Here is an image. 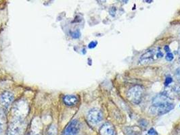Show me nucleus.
Masks as SVG:
<instances>
[{
	"label": "nucleus",
	"mask_w": 180,
	"mask_h": 135,
	"mask_svg": "<svg viewBox=\"0 0 180 135\" xmlns=\"http://www.w3.org/2000/svg\"><path fill=\"white\" fill-rule=\"evenodd\" d=\"M63 101L66 105L69 107H73L77 105L79 101V99L78 97L76 95H67L64 97Z\"/></svg>",
	"instance_id": "9"
},
{
	"label": "nucleus",
	"mask_w": 180,
	"mask_h": 135,
	"mask_svg": "<svg viewBox=\"0 0 180 135\" xmlns=\"http://www.w3.org/2000/svg\"><path fill=\"white\" fill-rule=\"evenodd\" d=\"M71 36H72L73 38H75V39H77V38H79L80 36L79 30H76V31L73 32L72 34H71Z\"/></svg>",
	"instance_id": "13"
},
{
	"label": "nucleus",
	"mask_w": 180,
	"mask_h": 135,
	"mask_svg": "<svg viewBox=\"0 0 180 135\" xmlns=\"http://www.w3.org/2000/svg\"><path fill=\"white\" fill-rule=\"evenodd\" d=\"M87 118L88 122L91 124L96 125L102 120V113L100 109L93 108L89 111Z\"/></svg>",
	"instance_id": "5"
},
{
	"label": "nucleus",
	"mask_w": 180,
	"mask_h": 135,
	"mask_svg": "<svg viewBox=\"0 0 180 135\" xmlns=\"http://www.w3.org/2000/svg\"><path fill=\"white\" fill-rule=\"evenodd\" d=\"M165 58H166V60H167V61H172L173 60V55L172 53H167L166 57H165Z\"/></svg>",
	"instance_id": "12"
},
{
	"label": "nucleus",
	"mask_w": 180,
	"mask_h": 135,
	"mask_svg": "<svg viewBox=\"0 0 180 135\" xmlns=\"http://www.w3.org/2000/svg\"><path fill=\"white\" fill-rule=\"evenodd\" d=\"M79 128L80 126L78 120H73L66 127L63 135H77L79 131Z\"/></svg>",
	"instance_id": "6"
},
{
	"label": "nucleus",
	"mask_w": 180,
	"mask_h": 135,
	"mask_svg": "<svg viewBox=\"0 0 180 135\" xmlns=\"http://www.w3.org/2000/svg\"><path fill=\"white\" fill-rule=\"evenodd\" d=\"M97 44H98V42L97 41H91V43H89V45H88V47H89V48L90 49H92V48H94V47H95V46H96Z\"/></svg>",
	"instance_id": "14"
},
{
	"label": "nucleus",
	"mask_w": 180,
	"mask_h": 135,
	"mask_svg": "<svg viewBox=\"0 0 180 135\" xmlns=\"http://www.w3.org/2000/svg\"><path fill=\"white\" fill-rule=\"evenodd\" d=\"M3 114L0 112V134L2 132L3 129V124H4V119H3Z\"/></svg>",
	"instance_id": "10"
},
{
	"label": "nucleus",
	"mask_w": 180,
	"mask_h": 135,
	"mask_svg": "<svg viewBox=\"0 0 180 135\" xmlns=\"http://www.w3.org/2000/svg\"><path fill=\"white\" fill-rule=\"evenodd\" d=\"M174 107L175 105L167 95L159 94L152 99L150 112L155 116H161L169 112Z\"/></svg>",
	"instance_id": "1"
},
{
	"label": "nucleus",
	"mask_w": 180,
	"mask_h": 135,
	"mask_svg": "<svg viewBox=\"0 0 180 135\" xmlns=\"http://www.w3.org/2000/svg\"><path fill=\"white\" fill-rule=\"evenodd\" d=\"M173 82V78L171 77V76H167V77L165 78V86H168L171 83Z\"/></svg>",
	"instance_id": "11"
},
{
	"label": "nucleus",
	"mask_w": 180,
	"mask_h": 135,
	"mask_svg": "<svg viewBox=\"0 0 180 135\" xmlns=\"http://www.w3.org/2000/svg\"><path fill=\"white\" fill-rule=\"evenodd\" d=\"M24 120L23 116H15L10 128L9 135H21L23 132Z\"/></svg>",
	"instance_id": "4"
},
{
	"label": "nucleus",
	"mask_w": 180,
	"mask_h": 135,
	"mask_svg": "<svg viewBox=\"0 0 180 135\" xmlns=\"http://www.w3.org/2000/svg\"><path fill=\"white\" fill-rule=\"evenodd\" d=\"M14 101V95L8 91H5L0 95V103L4 107H8Z\"/></svg>",
	"instance_id": "7"
},
{
	"label": "nucleus",
	"mask_w": 180,
	"mask_h": 135,
	"mask_svg": "<svg viewBox=\"0 0 180 135\" xmlns=\"http://www.w3.org/2000/svg\"><path fill=\"white\" fill-rule=\"evenodd\" d=\"M100 135H116V130L113 125L110 123H106L100 128Z\"/></svg>",
	"instance_id": "8"
},
{
	"label": "nucleus",
	"mask_w": 180,
	"mask_h": 135,
	"mask_svg": "<svg viewBox=\"0 0 180 135\" xmlns=\"http://www.w3.org/2000/svg\"><path fill=\"white\" fill-rule=\"evenodd\" d=\"M164 50H165V51L167 53H169L170 52V48H169V47L168 46V45H166V46L164 47Z\"/></svg>",
	"instance_id": "17"
},
{
	"label": "nucleus",
	"mask_w": 180,
	"mask_h": 135,
	"mask_svg": "<svg viewBox=\"0 0 180 135\" xmlns=\"http://www.w3.org/2000/svg\"><path fill=\"white\" fill-rule=\"evenodd\" d=\"M144 94V89L141 86L135 85L127 92V98L134 104H139L141 101Z\"/></svg>",
	"instance_id": "3"
},
{
	"label": "nucleus",
	"mask_w": 180,
	"mask_h": 135,
	"mask_svg": "<svg viewBox=\"0 0 180 135\" xmlns=\"http://www.w3.org/2000/svg\"><path fill=\"white\" fill-rule=\"evenodd\" d=\"M148 134L149 135H158V133L157 132V131L154 130V128H150L149 130H148Z\"/></svg>",
	"instance_id": "15"
},
{
	"label": "nucleus",
	"mask_w": 180,
	"mask_h": 135,
	"mask_svg": "<svg viewBox=\"0 0 180 135\" xmlns=\"http://www.w3.org/2000/svg\"><path fill=\"white\" fill-rule=\"evenodd\" d=\"M175 75H176V77H177L178 81L180 82V67L177 69V70H176Z\"/></svg>",
	"instance_id": "16"
},
{
	"label": "nucleus",
	"mask_w": 180,
	"mask_h": 135,
	"mask_svg": "<svg viewBox=\"0 0 180 135\" xmlns=\"http://www.w3.org/2000/svg\"><path fill=\"white\" fill-rule=\"evenodd\" d=\"M163 57V54L160 48H152L141 55L139 58L141 64H149Z\"/></svg>",
	"instance_id": "2"
}]
</instances>
